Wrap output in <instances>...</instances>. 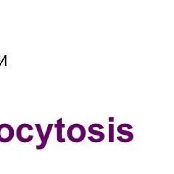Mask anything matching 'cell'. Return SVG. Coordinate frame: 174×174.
Instances as JSON below:
<instances>
[{"label":"cell","mask_w":174,"mask_h":174,"mask_svg":"<svg viewBox=\"0 0 174 174\" xmlns=\"http://www.w3.org/2000/svg\"><path fill=\"white\" fill-rule=\"evenodd\" d=\"M69 140L74 143H79L85 139L87 131L84 126L79 123H74L69 126L67 131Z\"/></svg>","instance_id":"1"},{"label":"cell","mask_w":174,"mask_h":174,"mask_svg":"<svg viewBox=\"0 0 174 174\" xmlns=\"http://www.w3.org/2000/svg\"><path fill=\"white\" fill-rule=\"evenodd\" d=\"M34 128L28 123H23L17 128V138L20 142L23 143L30 142L34 139V135L30 134V131H33Z\"/></svg>","instance_id":"2"},{"label":"cell","mask_w":174,"mask_h":174,"mask_svg":"<svg viewBox=\"0 0 174 174\" xmlns=\"http://www.w3.org/2000/svg\"><path fill=\"white\" fill-rule=\"evenodd\" d=\"M14 129L12 126L7 123L0 124V142L7 143L14 137Z\"/></svg>","instance_id":"3"},{"label":"cell","mask_w":174,"mask_h":174,"mask_svg":"<svg viewBox=\"0 0 174 174\" xmlns=\"http://www.w3.org/2000/svg\"><path fill=\"white\" fill-rule=\"evenodd\" d=\"M62 118H59V120H57V123L55 124V128H57V141L60 143H62V142H65V139H63L62 137V129L63 128H65V125L63 124L62 123Z\"/></svg>","instance_id":"4"},{"label":"cell","mask_w":174,"mask_h":174,"mask_svg":"<svg viewBox=\"0 0 174 174\" xmlns=\"http://www.w3.org/2000/svg\"><path fill=\"white\" fill-rule=\"evenodd\" d=\"M99 123H94V124L90 125L89 127V132L90 134H93V135H96L98 136V139L100 140V142H102L105 139V134L104 133L101 132L99 130H96V128L98 126Z\"/></svg>","instance_id":"5"},{"label":"cell","mask_w":174,"mask_h":174,"mask_svg":"<svg viewBox=\"0 0 174 174\" xmlns=\"http://www.w3.org/2000/svg\"><path fill=\"white\" fill-rule=\"evenodd\" d=\"M35 126H36V127H37V131H38L39 136H40V138H41V140H42V144H41L40 145L37 146V150H42V149H44L45 147V146H46V145H47V142L45 141L44 134H43V131H42L41 125L40 124H36Z\"/></svg>","instance_id":"6"},{"label":"cell","mask_w":174,"mask_h":174,"mask_svg":"<svg viewBox=\"0 0 174 174\" xmlns=\"http://www.w3.org/2000/svg\"><path fill=\"white\" fill-rule=\"evenodd\" d=\"M117 131H118L119 134H122V135L127 136V137H128L127 139H128L129 142H131L134 139V134H133V133L130 132L128 130H125L124 128H123V124L119 125L118 127H117Z\"/></svg>","instance_id":"7"},{"label":"cell","mask_w":174,"mask_h":174,"mask_svg":"<svg viewBox=\"0 0 174 174\" xmlns=\"http://www.w3.org/2000/svg\"><path fill=\"white\" fill-rule=\"evenodd\" d=\"M114 142V124H109V142Z\"/></svg>","instance_id":"8"},{"label":"cell","mask_w":174,"mask_h":174,"mask_svg":"<svg viewBox=\"0 0 174 174\" xmlns=\"http://www.w3.org/2000/svg\"><path fill=\"white\" fill-rule=\"evenodd\" d=\"M3 62L4 63V65H5V66H7V55H4V57H3L2 59H1V56H0V66L2 65Z\"/></svg>","instance_id":"9"},{"label":"cell","mask_w":174,"mask_h":174,"mask_svg":"<svg viewBox=\"0 0 174 174\" xmlns=\"http://www.w3.org/2000/svg\"><path fill=\"white\" fill-rule=\"evenodd\" d=\"M109 121L110 122V121L113 122L114 121V117H109Z\"/></svg>","instance_id":"10"}]
</instances>
